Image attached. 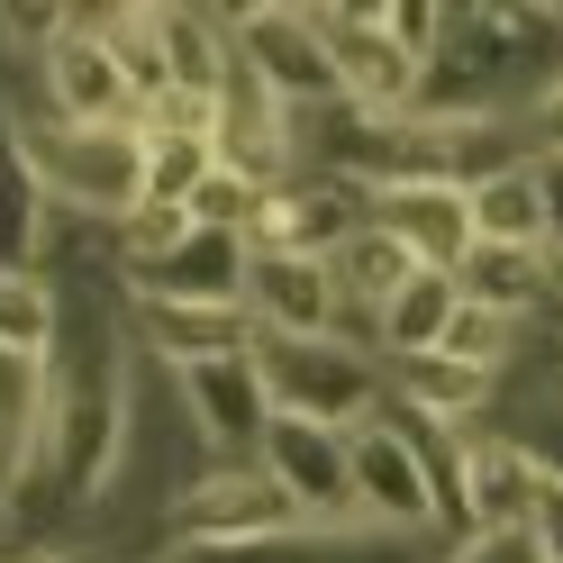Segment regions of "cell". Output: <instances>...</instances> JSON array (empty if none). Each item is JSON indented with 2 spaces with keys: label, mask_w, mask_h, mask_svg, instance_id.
Segmentation results:
<instances>
[{
  "label": "cell",
  "mask_w": 563,
  "mask_h": 563,
  "mask_svg": "<svg viewBox=\"0 0 563 563\" xmlns=\"http://www.w3.org/2000/svg\"><path fill=\"white\" fill-rule=\"evenodd\" d=\"M464 200H473V245H545V173L537 164L490 173Z\"/></svg>",
  "instance_id": "7402d4cb"
},
{
  "label": "cell",
  "mask_w": 563,
  "mask_h": 563,
  "mask_svg": "<svg viewBox=\"0 0 563 563\" xmlns=\"http://www.w3.org/2000/svg\"><path fill=\"white\" fill-rule=\"evenodd\" d=\"M46 245H55V209L37 200V183H27L19 128H10V110H0V264L10 273H46Z\"/></svg>",
  "instance_id": "d6986e66"
},
{
  "label": "cell",
  "mask_w": 563,
  "mask_h": 563,
  "mask_svg": "<svg viewBox=\"0 0 563 563\" xmlns=\"http://www.w3.org/2000/svg\"><path fill=\"white\" fill-rule=\"evenodd\" d=\"M245 319L264 336H345L336 273L319 255H255L245 264Z\"/></svg>",
  "instance_id": "5bb4252c"
},
{
  "label": "cell",
  "mask_w": 563,
  "mask_h": 563,
  "mask_svg": "<svg viewBox=\"0 0 563 563\" xmlns=\"http://www.w3.org/2000/svg\"><path fill=\"white\" fill-rule=\"evenodd\" d=\"M282 527H300V509H291V490H282L264 464H209L200 482L173 490L164 554H173V563H209V554L264 545V537H282Z\"/></svg>",
  "instance_id": "3957f363"
},
{
  "label": "cell",
  "mask_w": 563,
  "mask_h": 563,
  "mask_svg": "<svg viewBox=\"0 0 563 563\" xmlns=\"http://www.w3.org/2000/svg\"><path fill=\"white\" fill-rule=\"evenodd\" d=\"M255 373L273 418H319V428H364L382 409V355L355 336H264L255 328Z\"/></svg>",
  "instance_id": "7a4b0ae2"
},
{
  "label": "cell",
  "mask_w": 563,
  "mask_h": 563,
  "mask_svg": "<svg viewBox=\"0 0 563 563\" xmlns=\"http://www.w3.org/2000/svg\"><path fill=\"white\" fill-rule=\"evenodd\" d=\"M437 355H454V364H473V373H509V355H518V328L500 319V309H454V328H445V345Z\"/></svg>",
  "instance_id": "4316f807"
},
{
  "label": "cell",
  "mask_w": 563,
  "mask_h": 563,
  "mask_svg": "<svg viewBox=\"0 0 563 563\" xmlns=\"http://www.w3.org/2000/svg\"><path fill=\"white\" fill-rule=\"evenodd\" d=\"M19 128V164L55 219L82 228H119L146 200V128H74L55 110H10Z\"/></svg>",
  "instance_id": "6da1fadb"
},
{
  "label": "cell",
  "mask_w": 563,
  "mask_h": 563,
  "mask_svg": "<svg viewBox=\"0 0 563 563\" xmlns=\"http://www.w3.org/2000/svg\"><path fill=\"white\" fill-rule=\"evenodd\" d=\"M345 482H355V518L409 527V537H445L437 490H428V464L409 454V437H400L382 409L364 418V428H345Z\"/></svg>",
  "instance_id": "5b68a950"
},
{
  "label": "cell",
  "mask_w": 563,
  "mask_h": 563,
  "mask_svg": "<svg viewBox=\"0 0 563 563\" xmlns=\"http://www.w3.org/2000/svg\"><path fill=\"white\" fill-rule=\"evenodd\" d=\"M0 563H64V554H37V545H27V554H0Z\"/></svg>",
  "instance_id": "d6a6232c"
},
{
  "label": "cell",
  "mask_w": 563,
  "mask_h": 563,
  "mask_svg": "<svg viewBox=\"0 0 563 563\" xmlns=\"http://www.w3.org/2000/svg\"><path fill=\"white\" fill-rule=\"evenodd\" d=\"M255 464L291 490L300 518H355V482H345V428H319V418H273Z\"/></svg>",
  "instance_id": "8fae6325"
},
{
  "label": "cell",
  "mask_w": 563,
  "mask_h": 563,
  "mask_svg": "<svg viewBox=\"0 0 563 563\" xmlns=\"http://www.w3.org/2000/svg\"><path fill=\"white\" fill-rule=\"evenodd\" d=\"M554 300H563V264H554Z\"/></svg>",
  "instance_id": "836d02e7"
},
{
  "label": "cell",
  "mask_w": 563,
  "mask_h": 563,
  "mask_svg": "<svg viewBox=\"0 0 563 563\" xmlns=\"http://www.w3.org/2000/svg\"><path fill=\"white\" fill-rule=\"evenodd\" d=\"M382 37H391L418 64V82H428V64L445 55V10H428V0H382Z\"/></svg>",
  "instance_id": "83f0119b"
},
{
  "label": "cell",
  "mask_w": 563,
  "mask_h": 563,
  "mask_svg": "<svg viewBox=\"0 0 563 563\" xmlns=\"http://www.w3.org/2000/svg\"><path fill=\"white\" fill-rule=\"evenodd\" d=\"M209 136H183V128H146V200H173L191 209V191L209 183Z\"/></svg>",
  "instance_id": "d4e9b609"
},
{
  "label": "cell",
  "mask_w": 563,
  "mask_h": 563,
  "mask_svg": "<svg viewBox=\"0 0 563 563\" xmlns=\"http://www.w3.org/2000/svg\"><path fill=\"white\" fill-rule=\"evenodd\" d=\"M136 345H146L155 373H191L219 355H255V319L245 309H183V300H128Z\"/></svg>",
  "instance_id": "9a60e30c"
},
{
  "label": "cell",
  "mask_w": 563,
  "mask_h": 563,
  "mask_svg": "<svg viewBox=\"0 0 563 563\" xmlns=\"http://www.w3.org/2000/svg\"><path fill=\"white\" fill-rule=\"evenodd\" d=\"M328 273H336V300H345V319H382V309H391V300H400V291H409V282L428 273V264H418L400 236L355 228V236H345L336 255H328Z\"/></svg>",
  "instance_id": "ac0fdd59"
},
{
  "label": "cell",
  "mask_w": 563,
  "mask_h": 563,
  "mask_svg": "<svg viewBox=\"0 0 563 563\" xmlns=\"http://www.w3.org/2000/svg\"><path fill=\"white\" fill-rule=\"evenodd\" d=\"M382 400L437 418V428H464V418H482L500 400V373H473L454 355H400V364H382Z\"/></svg>",
  "instance_id": "e0dca14e"
},
{
  "label": "cell",
  "mask_w": 563,
  "mask_h": 563,
  "mask_svg": "<svg viewBox=\"0 0 563 563\" xmlns=\"http://www.w3.org/2000/svg\"><path fill=\"white\" fill-rule=\"evenodd\" d=\"M537 482H545V464L518 437H464V473H454V545H464V537H527Z\"/></svg>",
  "instance_id": "52a82bcc"
},
{
  "label": "cell",
  "mask_w": 563,
  "mask_h": 563,
  "mask_svg": "<svg viewBox=\"0 0 563 563\" xmlns=\"http://www.w3.org/2000/svg\"><path fill=\"white\" fill-rule=\"evenodd\" d=\"M245 236H219V228H191L173 255L155 264H119L128 300H183V309H245Z\"/></svg>",
  "instance_id": "30bf717a"
},
{
  "label": "cell",
  "mask_w": 563,
  "mask_h": 563,
  "mask_svg": "<svg viewBox=\"0 0 563 563\" xmlns=\"http://www.w3.org/2000/svg\"><path fill=\"white\" fill-rule=\"evenodd\" d=\"M364 228V191L336 183V173H309V183H273L255 228H245V255H336L345 236Z\"/></svg>",
  "instance_id": "ba28073f"
},
{
  "label": "cell",
  "mask_w": 563,
  "mask_h": 563,
  "mask_svg": "<svg viewBox=\"0 0 563 563\" xmlns=\"http://www.w3.org/2000/svg\"><path fill=\"white\" fill-rule=\"evenodd\" d=\"M545 173V255L563 264V164H537Z\"/></svg>",
  "instance_id": "1f68e13d"
},
{
  "label": "cell",
  "mask_w": 563,
  "mask_h": 563,
  "mask_svg": "<svg viewBox=\"0 0 563 563\" xmlns=\"http://www.w3.org/2000/svg\"><path fill=\"white\" fill-rule=\"evenodd\" d=\"M164 64H173V91H183V100H219V82L236 74L228 19H191V10H164Z\"/></svg>",
  "instance_id": "cb8c5ba5"
},
{
  "label": "cell",
  "mask_w": 563,
  "mask_h": 563,
  "mask_svg": "<svg viewBox=\"0 0 563 563\" xmlns=\"http://www.w3.org/2000/svg\"><path fill=\"white\" fill-rule=\"evenodd\" d=\"M364 228L400 236L428 273H454L473 255V200L445 191V183H373L364 191Z\"/></svg>",
  "instance_id": "4fadbf2b"
},
{
  "label": "cell",
  "mask_w": 563,
  "mask_h": 563,
  "mask_svg": "<svg viewBox=\"0 0 563 563\" xmlns=\"http://www.w3.org/2000/svg\"><path fill=\"white\" fill-rule=\"evenodd\" d=\"M319 37L336 55V91L355 110H418V64L382 37V0H364V10H319Z\"/></svg>",
  "instance_id": "7c38bea8"
},
{
  "label": "cell",
  "mask_w": 563,
  "mask_h": 563,
  "mask_svg": "<svg viewBox=\"0 0 563 563\" xmlns=\"http://www.w3.org/2000/svg\"><path fill=\"white\" fill-rule=\"evenodd\" d=\"M454 309H464V291H454V273H418L409 291L373 319V345H382V364H400V355H437L445 328H454Z\"/></svg>",
  "instance_id": "44dd1931"
},
{
  "label": "cell",
  "mask_w": 563,
  "mask_h": 563,
  "mask_svg": "<svg viewBox=\"0 0 563 563\" xmlns=\"http://www.w3.org/2000/svg\"><path fill=\"white\" fill-rule=\"evenodd\" d=\"M527 545H537V563H563V473L537 482V518H527Z\"/></svg>",
  "instance_id": "f546056e"
},
{
  "label": "cell",
  "mask_w": 563,
  "mask_h": 563,
  "mask_svg": "<svg viewBox=\"0 0 563 563\" xmlns=\"http://www.w3.org/2000/svg\"><path fill=\"white\" fill-rule=\"evenodd\" d=\"M454 291H464L473 309H500V319H537V309H554V255L545 245H473L464 264H454Z\"/></svg>",
  "instance_id": "2e32d148"
},
{
  "label": "cell",
  "mask_w": 563,
  "mask_h": 563,
  "mask_svg": "<svg viewBox=\"0 0 563 563\" xmlns=\"http://www.w3.org/2000/svg\"><path fill=\"white\" fill-rule=\"evenodd\" d=\"M82 19H91V37L110 46V64L128 74L136 119H146L155 100L173 91V64H164V10H82Z\"/></svg>",
  "instance_id": "ffe728a7"
},
{
  "label": "cell",
  "mask_w": 563,
  "mask_h": 563,
  "mask_svg": "<svg viewBox=\"0 0 563 563\" xmlns=\"http://www.w3.org/2000/svg\"><path fill=\"white\" fill-rule=\"evenodd\" d=\"M228 46L236 64L255 74L273 100H291V110H336V55L319 37V10H228Z\"/></svg>",
  "instance_id": "277c9868"
},
{
  "label": "cell",
  "mask_w": 563,
  "mask_h": 563,
  "mask_svg": "<svg viewBox=\"0 0 563 563\" xmlns=\"http://www.w3.org/2000/svg\"><path fill=\"white\" fill-rule=\"evenodd\" d=\"M273 183H255V173H236V164H209V183L191 191V228H219V236H245L255 228V209H264Z\"/></svg>",
  "instance_id": "484cf974"
},
{
  "label": "cell",
  "mask_w": 563,
  "mask_h": 563,
  "mask_svg": "<svg viewBox=\"0 0 563 563\" xmlns=\"http://www.w3.org/2000/svg\"><path fill=\"white\" fill-rule=\"evenodd\" d=\"M527 136H537V164H563V64L537 82V110H527Z\"/></svg>",
  "instance_id": "f1b7e54d"
},
{
  "label": "cell",
  "mask_w": 563,
  "mask_h": 563,
  "mask_svg": "<svg viewBox=\"0 0 563 563\" xmlns=\"http://www.w3.org/2000/svg\"><path fill=\"white\" fill-rule=\"evenodd\" d=\"M445 563H537V545L527 537H464V545H445Z\"/></svg>",
  "instance_id": "4dcf8cb0"
},
{
  "label": "cell",
  "mask_w": 563,
  "mask_h": 563,
  "mask_svg": "<svg viewBox=\"0 0 563 563\" xmlns=\"http://www.w3.org/2000/svg\"><path fill=\"white\" fill-rule=\"evenodd\" d=\"M37 110L74 119V128H136V91H128V74L110 64V46L91 37V19H74L37 55Z\"/></svg>",
  "instance_id": "9c48e42d"
},
{
  "label": "cell",
  "mask_w": 563,
  "mask_h": 563,
  "mask_svg": "<svg viewBox=\"0 0 563 563\" xmlns=\"http://www.w3.org/2000/svg\"><path fill=\"white\" fill-rule=\"evenodd\" d=\"M55 328H64L55 273H10V264H0V355L46 364V355H55Z\"/></svg>",
  "instance_id": "603a6c76"
},
{
  "label": "cell",
  "mask_w": 563,
  "mask_h": 563,
  "mask_svg": "<svg viewBox=\"0 0 563 563\" xmlns=\"http://www.w3.org/2000/svg\"><path fill=\"white\" fill-rule=\"evenodd\" d=\"M183 418L200 428V445L219 454V464H255V445L273 428V400H264V373L255 355H219V364H191V373H164Z\"/></svg>",
  "instance_id": "8992f818"
}]
</instances>
